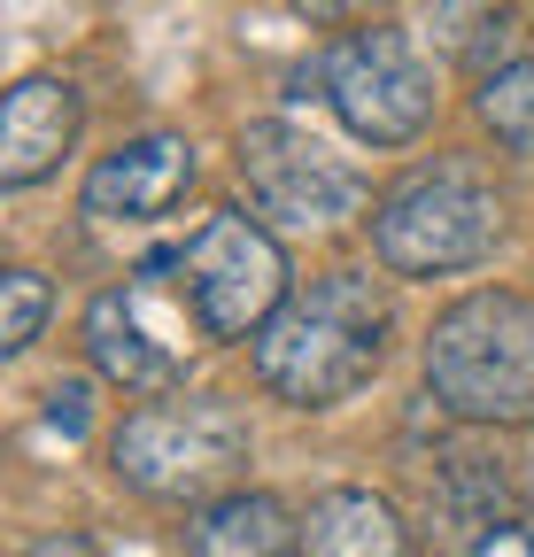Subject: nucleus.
<instances>
[{"instance_id":"1","label":"nucleus","mask_w":534,"mask_h":557,"mask_svg":"<svg viewBox=\"0 0 534 557\" xmlns=\"http://www.w3.org/2000/svg\"><path fill=\"white\" fill-rule=\"evenodd\" d=\"M387 287L364 271H325L256 333V380L295 410H325L357 395L387 357Z\"/></svg>"},{"instance_id":"9","label":"nucleus","mask_w":534,"mask_h":557,"mask_svg":"<svg viewBox=\"0 0 534 557\" xmlns=\"http://www.w3.org/2000/svg\"><path fill=\"white\" fill-rule=\"evenodd\" d=\"M194 186V148L178 132H148V139H124L116 156H101L86 171V218L101 225H148L163 218V209Z\"/></svg>"},{"instance_id":"6","label":"nucleus","mask_w":534,"mask_h":557,"mask_svg":"<svg viewBox=\"0 0 534 557\" xmlns=\"http://www.w3.org/2000/svg\"><path fill=\"white\" fill-rule=\"evenodd\" d=\"M318 86H325L333 116L357 139H372V148H403V139H419L434 124V70L403 32L333 39L325 62H318Z\"/></svg>"},{"instance_id":"5","label":"nucleus","mask_w":534,"mask_h":557,"mask_svg":"<svg viewBox=\"0 0 534 557\" xmlns=\"http://www.w3.org/2000/svg\"><path fill=\"white\" fill-rule=\"evenodd\" d=\"M178 287L202 333L248 341L287 310V256L248 209H218V218L178 248Z\"/></svg>"},{"instance_id":"14","label":"nucleus","mask_w":534,"mask_h":557,"mask_svg":"<svg viewBox=\"0 0 534 557\" xmlns=\"http://www.w3.org/2000/svg\"><path fill=\"white\" fill-rule=\"evenodd\" d=\"M481 124L511 156H534V54H519V62H504V70L481 78Z\"/></svg>"},{"instance_id":"12","label":"nucleus","mask_w":534,"mask_h":557,"mask_svg":"<svg viewBox=\"0 0 534 557\" xmlns=\"http://www.w3.org/2000/svg\"><path fill=\"white\" fill-rule=\"evenodd\" d=\"M186 557H302V527L280 496L263 487H233V496L202 504L186 527Z\"/></svg>"},{"instance_id":"2","label":"nucleus","mask_w":534,"mask_h":557,"mask_svg":"<svg viewBox=\"0 0 534 557\" xmlns=\"http://www.w3.org/2000/svg\"><path fill=\"white\" fill-rule=\"evenodd\" d=\"M426 387L464 426H534V302L488 287L426 333Z\"/></svg>"},{"instance_id":"8","label":"nucleus","mask_w":534,"mask_h":557,"mask_svg":"<svg viewBox=\"0 0 534 557\" xmlns=\"http://www.w3.org/2000/svg\"><path fill=\"white\" fill-rule=\"evenodd\" d=\"M86 357L101 380H116L124 395H171L186 380V348L156 325L148 287H109L86 310Z\"/></svg>"},{"instance_id":"11","label":"nucleus","mask_w":534,"mask_h":557,"mask_svg":"<svg viewBox=\"0 0 534 557\" xmlns=\"http://www.w3.org/2000/svg\"><path fill=\"white\" fill-rule=\"evenodd\" d=\"M78 124H86V101L71 78H24L9 94V109H0V178L9 186L47 178L78 148Z\"/></svg>"},{"instance_id":"3","label":"nucleus","mask_w":534,"mask_h":557,"mask_svg":"<svg viewBox=\"0 0 534 557\" xmlns=\"http://www.w3.org/2000/svg\"><path fill=\"white\" fill-rule=\"evenodd\" d=\"M109 465L124 487H140L156 504H218L248 465V418L225 395H163L116 426Z\"/></svg>"},{"instance_id":"10","label":"nucleus","mask_w":534,"mask_h":557,"mask_svg":"<svg viewBox=\"0 0 534 557\" xmlns=\"http://www.w3.org/2000/svg\"><path fill=\"white\" fill-rule=\"evenodd\" d=\"M426 511H434V527H442V534H457L464 549H473V542H488V534L519 527L526 487H519L511 457H488V449H449V457L434 465V480H426Z\"/></svg>"},{"instance_id":"4","label":"nucleus","mask_w":534,"mask_h":557,"mask_svg":"<svg viewBox=\"0 0 534 557\" xmlns=\"http://www.w3.org/2000/svg\"><path fill=\"white\" fill-rule=\"evenodd\" d=\"M504 240V201L488 178H473L464 163H434L411 171L403 186H387L372 209V248L387 271L403 278H434V271H464Z\"/></svg>"},{"instance_id":"13","label":"nucleus","mask_w":534,"mask_h":557,"mask_svg":"<svg viewBox=\"0 0 534 557\" xmlns=\"http://www.w3.org/2000/svg\"><path fill=\"white\" fill-rule=\"evenodd\" d=\"M302 557H411V527L372 487H325L302 519Z\"/></svg>"},{"instance_id":"15","label":"nucleus","mask_w":534,"mask_h":557,"mask_svg":"<svg viewBox=\"0 0 534 557\" xmlns=\"http://www.w3.org/2000/svg\"><path fill=\"white\" fill-rule=\"evenodd\" d=\"M39 325H47V278L39 271H9L0 278V348H32L39 341Z\"/></svg>"},{"instance_id":"18","label":"nucleus","mask_w":534,"mask_h":557,"mask_svg":"<svg viewBox=\"0 0 534 557\" xmlns=\"http://www.w3.org/2000/svg\"><path fill=\"white\" fill-rule=\"evenodd\" d=\"M295 16H310V24H357V16H372L380 0H287Z\"/></svg>"},{"instance_id":"16","label":"nucleus","mask_w":534,"mask_h":557,"mask_svg":"<svg viewBox=\"0 0 534 557\" xmlns=\"http://www.w3.org/2000/svg\"><path fill=\"white\" fill-rule=\"evenodd\" d=\"M504 16H511V0H434V24H442V39L457 54H473L481 32H496Z\"/></svg>"},{"instance_id":"7","label":"nucleus","mask_w":534,"mask_h":557,"mask_svg":"<svg viewBox=\"0 0 534 557\" xmlns=\"http://www.w3.org/2000/svg\"><path fill=\"white\" fill-rule=\"evenodd\" d=\"M240 186L263 218H287V225H333L364 201V171L349 156H333L318 132L280 116L240 132Z\"/></svg>"},{"instance_id":"17","label":"nucleus","mask_w":534,"mask_h":557,"mask_svg":"<svg viewBox=\"0 0 534 557\" xmlns=\"http://www.w3.org/2000/svg\"><path fill=\"white\" fill-rule=\"evenodd\" d=\"M47 426L86 434V380H54V387H47Z\"/></svg>"},{"instance_id":"20","label":"nucleus","mask_w":534,"mask_h":557,"mask_svg":"<svg viewBox=\"0 0 534 557\" xmlns=\"http://www.w3.org/2000/svg\"><path fill=\"white\" fill-rule=\"evenodd\" d=\"M24 557H101V549H94L86 534H47V542H32Z\"/></svg>"},{"instance_id":"19","label":"nucleus","mask_w":534,"mask_h":557,"mask_svg":"<svg viewBox=\"0 0 534 557\" xmlns=\"http://www.w3.org/2000/svg\"><path fill=\"white\" fill-rule=\"evenodd\" d=\"M457 557H534V534H526V527H504V534H488V542H473V549H457Z\"/></svg>"}]
</instances>
